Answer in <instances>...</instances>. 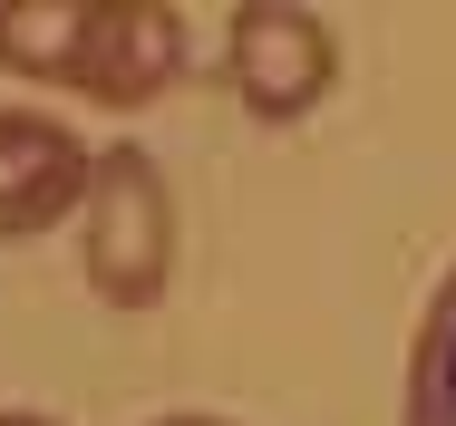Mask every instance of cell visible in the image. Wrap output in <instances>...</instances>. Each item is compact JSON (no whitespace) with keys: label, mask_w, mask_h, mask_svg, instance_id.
<instances>
[{"label":"cell","mask_w":456,"mask_h":426,"mask_svg":"<svg viewBox=\"0 0 456 426\" xmlns=\"http://www.w3.org/2000/svg\"><path fill=\"white\" fill-rule=\"evenodd\" d=\"M0 68L78 87L97 107H146L184 68L175 0H0Z\"/></svg>","instance_id":"6da1fadb"},{"label":"cell","mask_w":456,"mask_h":426,"mask_svg":"<svg viewBox=\"0 0 456 426\" xmlns=\"http://www.w3.org/2000/svg\"><path fill=\"white\" fill-rule=\"evenodd\" d=\"M88 291L107 310H156L166 281H175V194L146 146H107L88 174Z\"/></svg>","instance_id":"7a4b0ae2"},{"label":"cell","mask_w":456,"mask_h":426,"mask_svg":"<svg viewBox=\"0 0 456 426\" xmlns=\"http://www.w3.org/2000/svg\"><path fill=\"white\" fill-rule=\"evenodd\" d=\"M233 97L263 117V126H291L311 117L330 78H340V49H330V20L301 10V0H243L233 10Z\"/></svg>","instance_id":"3957f363"},{"label":"cell","mask_w":456,"mask_h":426,"mask_svg":"<svg viewBox=\"0 0 456 426\" xmlns=\"http://www.w3.org/2000/svg\"><path fill=\"white\" fill-rule=\"evenodd\" d=\"M97 156L39 107H0V243H29L49 223H69V204L88 213Z\"/></svg>","instance_id":"277c9868"},{"label":"cell","mask_w":456,"mask_h":426,"mask_svg":"<svg viewBox=\"0 0 456 426\" xmlns=\"http://www.w3.org/2000/svg\"><path fill=\"white\" fill-rule=\"evenodd\" d=\"M398 426H456V271L437 281L428 320H418V349H408V407Z\"/></svg>","instance_id":"5b68a950"},{"label":"cell","mask_w":456,"mask_h":426,"mask_svg":"<svg viewBox=\"0 0 456 426\" xmlns=\"http://www.w3.org/2000/svg\"><path fill=\"white\" fill-rule=\"evenodd\" d=\"M0 426H59V417H0Z\"/></svg>","instance_id":"8992f818"},{"label":"cell","mask_w":456,"mask_h":426,"mask_svg":"<svg viewBox=\"0 0 456 426\" xmlns=\"http://www.w3.org/2000/svg\"><path fill=\"white\" fill-rule=\"evenodd\" d=\"M166 426H224V417H166Z\"/></svg>","instance_id":"52a82bcc"}]
</instances>
